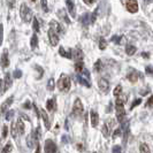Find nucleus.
<instances>
[{
    "instance_id": "nucleus-1",
    "label": "nucleus",
    "mask_w": 153,
    "mask_h": 153,
    "mask_svg": "<svg viewBox=\"0 0 153 153\" xmlns=\"http://www.w3.org/2000/svg\"><path fill=\"white\" fill-rule=\"evenodd\" d=\"M124 97H117L115 101V111H116V117L117 121L122 122L124 116H126V109H124V102H126Z\"/></svg>"
},
{
    "instance_id": "nucleus-2",
    "label": "nucleus",
    "mask_w": 153,
    "mask_h": 153,
    "mask_svg": "<svg viewBox=\"0 0 153 153\" xmlns=\"http://www.w3.org/2000/svg\"><path fill=\"white\" fill-rule=\"evenodd\" d=\"M56 85H58V88H59L60 91L68 92L69 90H70V86H71V82H70V78H69L68 75L61 74L59 81L56 82Z\"/></svg>"
},
{
    "instance_id": "nucleus-3",
    "label": "nucleus",
    "mask_w": 153,
    "mask_h": 153,
    "mask_svg": "<svg viewBox=\"0 0 153 153\" xmlns=\"http://www.w3.org/2000/svg\"><path fill=\"white\" fill-rule=\"evenodd\" d=\"M20 15H21L22 20L25 23L31 22L32 19H33V15H32L31 9L28 7L25 4H22V5H21V8H20Z\"/></svg>"
},
{
    "instance_id": "nucleus-4",
    "label": "nucleus",
    "mask_w": 153,
    "mask_h": 153,
    "mask_svg": "<svg viewBox=\"0 0 153 153\" xmlns=\"http://www.w3.org/2000/svg\"><path fill=\"white\" fill-rule=\"evenodd\" d=\"M84 111V107H83V104L79 98H76L75 101H74V105H73V111H71V115L75 116V117H78L81 116L82 113Z\"/></svg>"
},
{
    "instance_id": "nucleus-5",
    "label": "nucleus",
    "mask_w": 153,
    "mask_h": 153,
    "mask_svg": "<svg viewBox=\"0 0 153 153\" xmlns=\"http://www.w3.org/2000/svg\"><path fill=\"white\" fill-rule=\"evenodd\" d=\"M44 152H45V153H56V152H58V147H56V144L54 143L53 140H51V139H47V140L45 142Z\"/></svg>"
},
{
    "instance_id": "nucleus-6",
    "label": "nucleus",
    "mask_w": 153,
    "mask_h": 153,
    "mask_svg": "<svg viewBox=\"0 0 153 153\" xmlns=\"http://www.w3.org/2000/svg\"><path fill=\"white\" fill-rule=\"evenodd\" d=\"M126 8L129 13H137L138 2L137 0H126Z\"/></svg>"
},
{
    "instance_id": "nucleus-7",
    "label": "nucleus",
    "mask_w": 153,
    "mask_h": 153,
    "mask_svg": "<svg viewBox=\"0 0 153 153\" xmlns=\"http://www.w3.org/2000/svg\"><path fill=\"white\" fill-rule=\"evenodd\" d=\"M48 39H50V43L52 46H56L59 43V33L56 31H54L53 29H48Z\"/></svg>"
},
{
    "instance_id": "nucleus-8",
    "label": "nucleus",
    "mask_w": 153,
    "mask_h": 153,
    "mask_svg": "<svg viewBox=\"0 0 153 153\" xmlns=\"http://www.w3.org/2000/svg\"><path fill=\"white\" fill-rule=\"evenodd\" d=\"M37 140H38V138L36 136V132L32 130V132L27 137V145H28V147L29 149H33V145H35V143Z\"/></svg>"
},
{
    "instance_id": "nucleus-9",
    "label": "nucleus",
    "mask_w": 153,
    "mask_h": 153,
    "mask_svg": "<svg viewBox=\"0 0 153 153\" xmlns=\"http://www.w3.org/2000/svg\"><path fill=\"white\" fill-rule=\"evenodd\" d=\"M98 88L100 89V91L107 92L108 89H109V82L106 78H100L98 81Z\"/></svg>"
},
{
    "instance_id": "nucleus-10",
    "label": "nucleus",
    "mask_w": 153,
    "mask_h": 153,
    "mask_svg": "<svg viewBox=\"0 0 153 153\" xmlns=\"http://www.w3.org/2000/svg\"><path fill=\"white\" fill-rule=\"evenodd\" d=\"M114 124V121L113 120H109L108 122H105L104 126H102V135L105 137H108L109 136V132H111V127Z\"/></svg>"
},
{
    "instance_id": "nucleus-11",
    "label": "nucleus",
    "mask_w": 153,
    "mask_h": 153,
    "mask_svg": "<svg viewBox=\"0 0 153 153\" xmlns=\"http://www.w3.org/2000/svg\"><path fill=\"white\" fill-rule=\"evenodd\" d=\"M13 104V97H9L1 106H0V114H2V113H6L8 111V108H9V106Z\"/></svg>"
},
{
    "instance_id": "nucleus-12",
    "label": "nucleus",
    "mask_w": 153,
    "mask_h": 153,
    "mask_svg": "<svg viewBox=\"0 0 153 153\" xmlns=\"http://www.w3.org/2000/svg\"><path fill=\"white\" fill-rule=\"evenodd\" d=\"M90 117H91V126L93 128H96L98 126V122H99V115L96 111H91L90 112Z\"/></svg>"
},
{
    "instance_id": "nucleus-13",
    "label": "nucleus",
    "mask_w": 153,
    "mask_h": 153,
    "mask_svg": "<svg viewBox=\"0 0 153 153\" xmlns=\"http://www.w3.org/2000/svg\"><path fill=\"white\" fill-rule=\"evenodd\" d=\"M13 84V81H12V76H10V74L7 73L6 75H5V78H4V90L6 91L8 90L10 86Z\"/></svg>"
},
{
    "instance_id": "nucleus-14",
    "label": "nucleus",
    "mask_w": 153,
    "mask_h": 153,
    "mask_svg": "<svg viewBox=\"0 0 153 153\" xmlns=\"http://www.w3.org/2000/svg\"><path fill=\"white\" fill-rule=\"evenodd\" d=\"M66 5H67V9H68L69 14L73 17H75L76 12H75V5H74L73 0H66Z\"/></svg>"
},
{
    "instance_id": "nucleus-15",
    "label": "nucleus",
    "mask_w": 153,
    "mask_h": 153,
    "mask_svg": "<svg viewBox=\"0 0 153 153\" xmlns=\"http://www.w3.org/2000/svg\"><path fill=\"white\" fill-rule=\"evenodd\" d=\"M0 63H1V67H2V68H6V67H8V65H9V59H8L7 50H5V51H4L2 56H1V60H0Z\"/></svg>"
},
{
    "instance_id": "nucleus-16",
    "label": "nucleus",
    "mask_w": 153,
    "mask_h": 153,
    "mask_svg": "<svg viewBox=\"0 0 153 153\" xmlns=\"http://www.w3.org/2000/svg\"><path fill=\"white\" fill-rule=\"evenodd\" d=\"M40 116L43 117V120H44V123H45V127L46 129H50V127H51V124H50V119H48V115L46 113L45 109H40Z\"/></svg>"
},
{
    "instance_id": "nucleus-17",
    "label": "nucleus",
    "mask_w": 153,
    "mask_h": 153,
    "mask_svg": "<svg viewBox=\"0 0 153 153\" xmlns=\"http://www.w3.org/2000/svg\"><path fill=\"white\" fill-rule=\"evenodd\" d=\"M59 53L61 56H65V58H67V59H73V54H71V51L69 50V51H66V48L61 46L60 48H59Z\"/></svg>"
},
{
    "instance_id": "nucleus-18",
    "label": "nucleus",
    "mask_w": 153,
    "mask_h": 153,
    "mask_svg": "<svg viewBox=\"0 0 153 153\" xmlns=\"http://www.w3.org/2000/svg\"><path fill=\"white\" fill-rule=\"evenodd\" d=\"M16 128H17V131H19V135H23L24 134L25 127H24V123H23L22 119H19L16 121Z\"/></svg>"
},
{
    "instance_id": "nucleus-19",
    "label": "nucleus",
    "mask_w": 153,
    "mask_h": 153,
    "mask_svg": "<svg viewBox=\"0 0 153 153\" xmlns=\"http://www.w3.org/2000/svg\"><path fill=\"white\" fill-rule=\"evenodd\" d=\"M138 77H139V74H138V71H131L128 74V76L127 78L130 81L131 83H136L138 81Z\"/></svg>"
},
{
    "instance_id": "nucleus-20",
    "label": "nucleus",
    "mask_w": 153,
    "mask_h": 153,
    "mask_svg": "<svg viewBox=\"0 0 153 153\" xmlns=\"http://www.w3.org/2000/svg\"><path fill=\"white\" fill-rule=\"evenodd\" d=\"M71 54H73V58H75V59H76V61H82L83 54H82V51H81V50L75 48L74 51H71Z\"/></svg>"
},
{
    "instance_id": "nucleus-21",
    "label": "nucleus",
    "mask_w": 153,
    "mask_h": 153,
    "mask_svg": "<svg viewBox=\"0 0 153 153\" xmlns=\"http://www.w3.org/2000/svg\"><path fill=\"white\" fill-rule=\"evenodd\" d=\"M50 27H51V29H53L54 31H56L58 33L61 32V25L56 22L55 20H52V21L50 22Z\"/></svg>"
},
{
    "instance_id": "nucleus-22",
    "label": "nucleus",
    "mask_w": 153,
    "mask_h": 153,
    "mask_svg": "<svg viewBox=\"0 0 153 153\" xmlns=\"http://www.w3.org/2000/svg\"><path fill=\"white\" fill-rule=\"evenodd\" d=\"M77 79H78V82L81 83V84L85 85L86 88H90V79H88V78H85V77L81 76V75H77Z\"/></svg>"
},
{
    "instance_id": "nucleus-23",
    "label": "nucleus",
    "mask_w": 153,
    "mask_h": 153,
    "mask_svg": "<svg viewBox=\"0 0 153 153\" xmlns=\"http://www.w3.org/2000/svg\"><path fill=\"white\" fill-rule=\"evenodd\" d=\"M81 22L83 23V25H89V23H91V15L90 14H84L81 19Z\"/></svg>"
},
{
    "instance_id": "nucleus-24",
    "label": "nucleus",
    "mask_w": 153,
    "mask_h": 153,
    "mask_svg": "<svg viewBox=\"0 0 153 153\" xmlns=\"http://www.w3.org/2000/svg\"><path fill=\"white\" fill-rule=\"evenodd\" d=\"M139 152L140 153H151V150L146 143H140L139 145Z\"/></svg>"
},
{
    "instance_id": "nucleus-25",
    "label": "nucleus",
    "mask_w": 153,
    "mask_h": 153,
    "mask_svg": "<svg viewBox=\"0 0 153 153\" xmlns=\"http://www.w3.org/2000/svg\"><path fill=\"white\" fill-rule=\"evenodd\" d=\"M46 108L48 109V111H53V109H55V99H48L47 100V102H46Z\"/></svg>"
},
{
    "instance_id": "nucleus-26",
    "label": "nucleus",
    "mask_w": 153,
    "mask_h": 153,
    "mask_svg": "<svg viewBox=\"0 0 153 153\" xmlns=\"http://www.w3.org/2000/svg\"><path fill=\"white\" fill-rule=\"evenodd\" d=\"M30 45H31V48H32V50H35V48L38 46V37H37V35H36V33L31 37Z\"/></svg>"
},
{
    "instance_id": "nucleus-27",
    "label": "nucleus",
    "mask_w": 153,
    "mask_h": 153,
    "mask_svg": "<svg viewBox=\"0 0 153 153\" xmlns=\"http://www.w3.org/2000/svg\"><path fill=\"white\" fill-rule=\"evenodd\" d=\"M126 52L128 55H134L136 53V47L134 45H127L126 46Z\"/></svg>"
},
{
    "instance_id": "nucleus-28",
    "label": "nucleus",
    "mask_w": 153,
    "mask_h": 153,
    "mask_svg": "<svg viewBox=\"0 0 153 153\" xmlns=\"http://www.w3.org/2000/svg\"><path fill=\"white\" fill-rule=\"evenodd\" d=\"M10 132H12V136H13V138H17V136H19V131H17V128H16V123L15 122L12 123V127H10Z\"/></svg>"
},
{
    "instance_id": "nucleus-29",
    "label": "nucleus",
    "mask_w": 153,
    "mask_h": 153,
    "mask_svg": "<svg viewBox=\"0 0 153 153\" xmlns=\"http://www.w3.org/2000/svg\"><path fill=\"white\" fill-rule=\"evenodd\" d=\"M83 69H84V67H83V62L76 61V63H75V70H76L77 74H78V73H81Z\"/></svg>"
},
{
    "instance_id": "nucleus-30",
    "label": "nucleus",
    "mask_w": 153,
    "mask_h": 153,
    "mask_svg": "<svg viewBox=\"0 0 153 153\" xmlns=\"http://www.w3.org/2000/svg\"><path fill=\"white\" fill-rule=\"evenodd\" d=\"M54 86H55V82H54L53 78H50L48 82H47V90L48 91H53Z\"/></svg>"
},
{
    "instance_id": "nucleus-31",
    "label": "nucleus",
    "mask_w": 153,
    "mask_h": 153,
    "mask_svg": "<svg viewBox=\"0 0 153 153\" xmlns=\"http://www.w3.org/2000/svg\"><path fill=\"white\" fill-rule=\"evenodd\" d=\"M32 28H33V30L36 31V32H38L39 31V23H38V20H37V17H35L33 16V19H32Z\"/></svg>"
},
{
    "instance_id": "nucleus-32",
    "label": "nucleus",
    "mask_w": 153,
    "mask_h": 153,
    "mask_svg": "<svg viewBox=\"0 0 153 153\" xmlns=\"http://www.w3.org/2000/svg\"><path fill=\"white\" fill-rule=\"evenodd\" d=\"M101 68H102V63H101V60H97V61H96V63H94V67H93V69H94L96 71L100 73V71H101Z\"/></svg>"
},
{
    "instance_id": "nucleus-33",
    "label": "nucleus",
    "mask_w": 153,
    "mask_h": 153,
    "mask_svg": "<svg viewBox=\"0 0 153 153\" xmlns=\"http://www.w3.org/2000/svg\"><path fill=\"white\" fill-rule=\"evenodd\" d=\"M113 93H114L115 97H120L121 93H122V86H121V85H117L114 89V92H113Z\"/></svg>"
},
{
    "instance_id": "nucleus-34",
    "label": "nucleus",
    "mask_w": 153,
    "mask_h": 153,
    "mask_svg": "<svg viewBox=\"0 0 153 153\" xmlns=\"http://www.w3.org/2000/svg\"><path fill=\"white\" fill-rule=\"evenodd\" d=\"M106 46H107V42H106L104 38H100V42H99V48L100 50H105V48H106Z\"/></svg>"
},
{
    "instance_id": "nucleus-35",
    "label": "nucleus",
    "mask_w": 153,
    "mask_h": 153,
    "mask_svg": "<svg viewBox=\"0 0 153 153\" xmlns=\"http://www.w3.org/2000/svg\"><path fill=\"white\" fill-rule=\"evenodd\" d=\"M12 151V144L10 143H8L7 145L5 146L4 149H2V151H1V153H9Z\"/></svg>"
},
{
    "instance_id": "nucleus-36",
    "label": "nucleus",
    "mask_w": 153,
    "mask_h": 153,
    "mask_svg": "<svg viewBox=\"0 0 153 153\" xmlns=\"http://www.w3.org/2000/svg\"><path fill=\"white\" fill-rule=\"evenodd\" d=\"M145 106L146 107H149V108H153V94L149 98V99H147Z\"/></svg>"
},
{
    "instance_id": "nucleus-37",
    "label": "nucleus",
    "mask_w": 153,
    "mask_h": 153,
    "mask_svg": "<svg viewBox=\"0 0 153 153\" xmlns=\"http://www.w3.org/2000/svg\"><path fill=\"white\" fill-rule=\"evenodd\" d=\"M42 8L44 9V12H48V7H47V0H42Z\"/></svg>"
},
{
    "instance_id": "nucleus-38",
    "label": "nucleus",
    "mask_w": 153,
    "mask_h": 153,
    "mask_svg": "<svg viewBox=\"0 0 153 153\" xmlns=\"http://www.w3.org/2000/svg\"><path fill=\"white\" fill-rule=\"evenodd\" d=\"M121 128H117V129H116V130L114 131V134H113V138H116V137H120V135H121Z\"/></svg>"
},
{
    "instance_id": "nucleus-39",
    "label": "nucleus",
    "mask_w": 153,
    "mask_h": 153,
    "mask_svg": "<svg viewBox=\"0 0 153 153\" xmlns=\"http://www.w3.org/2000/svg\"><path fill=\"white\" fill-rule=\"evenodd\" d=\"M7 134H8V127L7 126H4V128H2V138L7 137Z\"/></svg>"
},
{
    "instance_id": "nucleus-40",
    "label": "nucleus",
    "mask_w": 153,
    "mask_h": 153,
    "mask_svg": "<svg viewBox=\"0 0 153 153\" xmlns=\"http://www.w3.org/2000/svg\"><path fill=\"white\" fill-rule=\"evenodd\" d=\"M121 38H122V36H116V37H113V38H112V42H114L116 44H120V43H121Z\"/></svg>"
},
{
    "instance_id": "nucleus-41",
    "label": "nucleus",
    "mask_w": 153,
    "mask_h": 153,
    "mask_svg": "<svg viewBox=\"0 0 153 153\" xmlns=\"http://www.w3.org/2000/svg\"><path fill=\"white\" fill-rule=\"evenodd\" d=\"M145 71L149 75H153V66H147L145 68Z\"/></svg>"
},
{
    "instance_id": "nucleus-42",
    "label": "nucleus",
    "mask_w": 153,
    "mask_h": 153,
    "mask_svg": "<svg viewBox=\"0 0 153 153\" xmlns=\"http://www.w3.org/2000/svg\"><path fill=\"white\" fill-rule=\"evenodd\" d=\"M13 114H14V112H13V111H7V112H6V116H5V117H6V120H10V119H12V116H13Z\"/></svg>"
},
{
    "instance_id": "nucleus-43",
    "label": "nucleus",
    "mask_w": 153,
    "mask_h": 153,
    "mask_svg": "<svg viewBox=\"0 0 153 153\" xmlns=\"http://www.w3.org/2000/svg\"><path fill=\"white\" fill-rule=\"evenodd\" d=\"M140 102H142V100H140V99H136V101H134V102L131 104L130 109H134V107H136V106H138V105H139Z\"/></svg>"
},
{
    "instance_id": "nucleus-44",
    "label": "nucleus",
    "mask_w": 153,
    "mask_h": 153,
    "mask_svg": "<svg viewBox=\"0 0 153 153\" xmlns=\"http://www.w3.org/2000/svg\"><path fill=\"white\" fill-rule=\"evenodd\" d=\"M113 153H121V146L116 145L113 147Z\"/></svg>"
},
{
    "instance_id": "nucleus-45",
    "label": "nucleus",
    "mask_w": 153,
    "mask_h": 153,
    "mask_svg": "<svg viewBox=\"0 0 153 153\" xmlns=\"http://www.w3.org/2000/svg\"><path fill=\"white\" fill-rule=\"evenodd\" d=\"M7 5L9 8H13L15 5V0H7Z\"/></svg>"
},
{
    "instance_id": "nucleus-46",
    "label": "nucleus",
    "mask_w": 153,
    "mask_h": 153,
    "mask_svg": "<svg viewBox=\"0 0 153 153\" xmlns=\"http://www.w3.org/2000/svg\"><path fill=\"white\" fill-rule=\"evenodd\" d=\"M21 76H22L21 70H15V71H14V77H15V78H20Z\"/></svg>"
},
{
    "instance_id": "nucleus-47",
    "label": "nucleus",
    "mask_w": 153,
    "mask_h": 153,
    "mask_svg": "<svg viewBox=\"0 0 153 153\" xmlns=\"http://www.w3.org/2000/svg\"><path fill=\"white\" fill-rule=\"evenodd\" d=\"M4 79H0V96L4 93Z\"/></svg>"
},
{
    "instance_id": "nucleus-48",
    "label": "nucleus",
    "mask_w": 153,
    "mask_h": 153,
    "mask_svg": "<svg viewBox=\"0 0 153 153\" xmlns=\"http://www.w3.org/2000/svg\"><path fill=\"white\" fill-rule=\"evenodd\" d=\"M2 33H4V29H2V25H0V45L2 42Z\"/></svg>"
},
{
    "instance_id": "nucleus-49",
    "label": "nucleus",
    "mask_w": 153,
    "mask_h": 153,
    "mask_svg": "<svg viewBox=\"0 0 153 153\" xmlns=\"http://www.w3.org/2000/svg\"><path fill=\"white\" fill-rule=\"evenodd\" d=\"M96 0H84L85 4H88V5H91V4H93Z\"/></svg>"
},
{
    "instance_id": "nucleus-50",
    "label": "nucleus",
    "mask_w": 153,
    "mask_h": 153,
    "mask_svg": "<svg viewBox=\"0 0 153 153\" xmlns=\"http://www.w3.org/2000/svg\"><path fill=\"white\" fill-rule=\"evenodd\" d=\"M33 109H35V112H36V113H37V116H38V117H39L38 109H37V106H36V105H35V104H33Z\"/></svg>"
},
{
    "instance_id": "nucleus-51",
    "label": "nucleus",
    "mask_w": 153,
    "mask_h": 153,
    "mask_svg": "<svg viewBox=\"0 0 153 153\" xmlns=\"http://www.w3.org/2000/svg\"><path fill=\"white\" fill-rule=\"evenodd\" d=\"M24 107H25V108H30V102H29V101H28V102H25Z\"/></svg>"
},
{
    "instance_id": "nucleus-52",
    "label": "nucleus",
    "mask_w": 153,
    "mask_h": 153,
    "mask_svg": "<svg viewBox=\"0 0 153 153\" xmlns=\"http://www.w3.org/2000/svg\"><path fill=\"white\" fill-rule=\"evenodd\" d=\"M35 153H40V146L37 145V149H36V152Z\"/></svg>"
},
{
    "instance_id": "nucleus-53",
    "label": "nucleus",
    "mask_w": 153,
    "mask_h": 153,
    "mask_svg": "<svg viewBox=\"0 0 153 153\" xmlns=\"http://www.w3.org/2000/svg\"><path fill=\"white\" fill-rule=\"evenodd\" d=\"M149 53H142V55H143V58L145 56V58H149V55H147Z\"/></svg>"
},
{
    "instance_id": "nucleus-54",
    "label": "nucleus",
    "mask_w": 153,
    "mask_h": 153,
    "mask_svg": "<svg viewBox=\"0 0 153 153\" xmlns=\"http://www.w3.org/2000/svg\"><path fill=\"white\" fill-rule=\"evenodd\" d=\"M31 1H32V2H35V1H36V0H31Z\"/></svg>"
},
{
    "instance_id": "nucleus-55",
    "label": "nucleus",
    "mask_w": 153,
    "mask_h": 153,
    "mask_svg": "<svg viewBox=\"0 0 153 153\" xmlns=\"http://www.w3.org/2000/svg\"><path fill=\"white\" fill-rule=\"evenodd\" d=\"M145 1H149V0H145Z\"/></svg>"
}]
</instances>
